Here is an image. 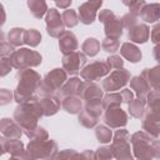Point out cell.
Segmentation results:
<instances>
[{
	"label": "cell",
	"mask_w": 160,
	"mask_h": 160,
	"mask_svg": "<svg viewBox=\"0 0 160 160\" xmlns=\"http://www.w3.org/2000/svg\"><path fill=\"white\" fill-rule=\"evenodd\" d=\"M129 79H130V74L125 69L115 70L112 74H110V76H108L102 81V88L106 91H115V90L125 86L128 84Z\"/></svg>",
	"instance_id": "ba28073f"
},
{
	"label": "cell",
	"mask_w": 160,
	"mask_h": 160,
	"mask_svg": "<svg viewBox=\"0 0 160 160\" xmlns=\"http://www.w3.org/2000/svg\"><path fill=\"white\" fill-rule=\"evenodd\" d=\"M128 140H129V136L125 130L116 131L114 142H112V146L110 150H112L111 154H114V156L118 160H134L130 154V150H129L130 148H129Z\"/></svg>",
	"instance_id": "52a82bcc"
},
{
	"label": "cell",
	"mask_w": 160,
	"mask_h": 160,
	"mask_svg": "<svg viewBox=\"0 0 160 160\" xmlns=\"http://www.w3.org/2000/svg\"><path fill=\"white\" fill-rule=\"evenodd\" d=\"M122 4L124 5H126L128 8H129V10H130V14L131 15H134V16H139L140 15V11H141V9H142V6L146 4L144 0H138V1H122Z\"/></svg>",
	"instance_id": "1f68e13d"
},
{
	"label": "cell",
	"mask_w": 160,
	"mask_h": 160,
	"mask_svg": "<svg viewBox=\"0 0 160 160\" xmlns=\"http://www.w3.org/2000/svg\"><path fill=\"white\" fill-rule=\"evenodd\" d=\"M129 29V39L135 42H145L149 38V28L144 24H134Z\"/></svg>",
	"instance_id": "e0dca14e"
},
{
	"label": "cell",
	"mask_w": 160,
	"mask_h": 160,
	"mask_svg": "<svg viewBox=\"0 0 160 160\" xmlns=\"http://www.w3.org/2000/svg\"><path fill=\"white\" fill-rule=\"evenodd\" d=\"M79 96L86 101V105H92V104H100V99L102 98V91L101 89L94 84V82H85L81 84L79 89Z\"/></svg>",
	"instance_id": "8fae6325"
},
{
	"label": "cell",
	"mask_w": 160,
	"mask_h": 160,
	"mask_svg": "<svg viewBox=\"0 0 160 160\" xmlns=\"http://www.w3.org/2000/svg\"><path fill=\"white\" fill-rule=\"evenodd\" d=\"M99 50H100V42L94 38H88L82 44V51L89 56L96 55Z\"/></svg>",
	"instance_id": "4316f807"
},
{
	"label": "cell",
	"mask_w": 160,
	"mask_h": 160,
	"mask_svg": "<svg viewBox=\"0 0 160 160\" xmlns=\"http://www.w3.org/2000/svg\"><path fill=\"white\" fill-rule=\"evenodd\" d=\"M131 88L136 91V94L139 95V99H144V95L146 94L149 85L141 76H136L131 80Z\"/></svg>",
	"instance_id": "83f0119b"
},
{
	"label": "cell",
	"mask_w": 160,
	"mask_h": 160,
	"mask_svg": "<svg viewBox=\"0 0 160 160\" xmlns=\"http://www.w3.org/2000/svg\"><path fill=\"white\" fill-rule=\"evenodd\" d=\"M85 62H86V56L78 51L64 55L62 58V66L66 70V72H69L70 75L78 74Z\"/></svg>",
	"instance_id": "4fadbf2b"
},
{
	"label": "cell",
	"mask_w": 160,
	"mask_h": 160,
	"mask_svg": "<svg viewBox=\"0 0 160 160\" xmlns=\"http://www.w3.org/2000/svg\"><path fill=\"white\" fill-rule=\"evenodd\" d=\"M6 151V140L4 138H0V155H2Z\"/></svg>",
	"instance_id": "ee69618b"
},
{
	"label": "cell",
	"mask_w": 160,
	"mask_h": 160,
	"mask_svg": "<svg viewBox=\"0 0 160 160\" xmlns=\"http://www.w3.org/2000/svg\"><path fill=\"white\" fill-rule=\"evenodd\" d=\"M160 16V4H145L140 11V18L146 22H155Z\"/></svg>",
	"instance_id": "d6986e66"
},
{
	"label": "cell",
	"mask_w": 160,
	"mask_h": 160,
	"mask_svg": "<svg viewBox=\"0 0 160 160\" xmlns=\"http://www.w3.org/2000/svg\"><path fill=\"white\" fill-rule=\"evenodd\" d=\"M40 41H41V35L38 30L30 29V30L25 31V44H28L30 46H36V45H39Z\"/></svg>",
	"instance_id": "f546056e"
},
{
	"label": "cell",
	"mask_w": 160,
	"mask_h": 160,
	"mask_svg": "<svg viewBox=\"0 0 160 160\" xmlns=\"http://www.w3.org/2000/svg\"><path fill=\"white\" fill-rule=\"evenodd\" d=\"M102 5V1H86L79 6V21H81L85 25L91 24L95 18L99 8Z\"/></svg>",
	"instance_id": "5bb4252c"
},
{
	"label": "cell",
	"mask_w": 160,
	"mask_h": 160,
	"mask_svg": "<svg viewBox=\"0 0 160 160\" xmlns=\"http://www.w3.org/2000/svg\"><path fill=\"white\" fill-rule=\"evenodd\" d=\"M42 115L36 99L31 100V102L29 104H22L20 105L15 112H14V118L18 121L19 126H21L22 130H25L26 135H29L31 131H34L38 126H36V121Z\"/></svg>",
	"instance_id": "7a4b0ae2"
},
{
	"label": "cell",
	"mask_w": 160,
	"mask_h": 160,
	"mask_svg": "<svg viewBox=\"0 0 160 160\" xmlns=\"http://www.w3.org/2000/svg\"><path fill=\"white\" fill-rule=\"evenodd\" d=\"M5 19H6V15H5V9H4V5L0 2V28L4 25Z\"/></svg>",
	"instance_id": "7bdbcfd3"
},
{
	"label": "cell",
	"mask_w": 160,
	"mask_h": 160,
	"mask_svg": "<svg viewBox=\"0 0 160 160\" xmlns=\"http://www.w3.org/2000/svg\"><path fill=\"white\" fill-rule=\"evenodd\" d=\"M2 38H4V35H2V32L0 31V42H2V41H1V40H2Z\"/></svg>",
	"instance_id": "f6af8a7d"
},
{
	"label": "cell",
	"mask_w": 160,
	"mask_h": 160,
	"mask_svg": "<svg viewBox=\"0 0 160 160\" xmlns=\"http://www.w3.org/2000/svg\"><path fill=\"white\" fill-rule=\"evenodd\" d=\"M66 80V72L61 69H55L51 72H49L45 78V80L40 84L39 90L41 95L50 96L56 89H59Z\"/></svg>",
	"instance_id": "8992f818"
},
{
	"label": "cell",
	"mask_w": 160,
	"mask_h": 160,
	"mask_svg": "<svg viewBox=\"0 0 160 160\" xmlns=\"http://www.w3.org/2000/svg\"><path fill=\"white\" fill-rule=\"evenodd\" d=\"M80 86H81V81H80V79H78V78H72V79H70V80L66 82V85L61 89V92H60V94H61L62 98L74 96L75 94L79 92Z\"/></svg>",
	"instance_id": "7402d4cb"
},
{
	"label": "cell",
	"mask_w": 160,
	"mask_h": 160,
	"mask_svg": "<svg viewBox=\"0 0 160 160\" xmlns=\"http://www.w3.org/2000/svg\"><path fill=\"white\" fill-rule=\"evenodd\" d=\"M129 110L134 118H140V115L142 114V110H144V99H136L134 101H130Z\"/></svg>",
	"instance_id": "4dcf8cb0"
},
{
	"label": "cell",
	"mask_w": 160,
	"mask_h": 160,
	"mask_svg": "<svg viewBox=\"0 0 160 160\" xmlns=\"http://www.w3.org/2000/svg\"><path fill=\"white\" fill-rule=\"evenodd\" d=\"M56 154V144L52 140H31L28 146L29 160H51Z\"/></svg>",
	"instance_id": "3957f363"
},
{
	"label": "cell",
	"mask_w": 160,
	"mask_h": 160,
	"mask_svg": "<svg viewBox=\"0 0 160 160\" xmlns=\"http://www.w3.org/2000/svg\"><path fill=\"white\" fill-rule=\"evenodd\" d=\"M11 66L24 70L29 66H38L41 62V55L30 49H20L14 52L10 59Z\"/></svg>",
	"instance_id": "5b68a950"
},
{
	"label": "cell",
	"mask_w": 160,
	"mask_h": 160,
	"mask_svg": "<svg viewBox=\"0 0 160 160\" xmlns=\"http://www.w3.org/2000/svg\"><path fill=\"white\" fill-rule=\"evenodd\" d=\"M25 29L21 28H14L9 31L8 38H9V42L12 46H19L21 44H25Z\"/></svg>",
	"instance_id": "cb8c5ba5"
},
{
	"label": "cell",
	"mask_w": 160,
	"mask_h": 160,
	"mask_svg": "<svg viewBox=\"0 0 160 160\" xmlns=\"http://www.w3.org/2000/svg\"><path fill=\"white\" fill-rule=\"evenodd\" d=\"M61 20H62L64 26H68V28H74V26H76L78 22H79L78 14H76V11L72 10V9H66V10L61 14Z\"/></svg>",
	"instance_id": "484cf974"
},
{
	"label": "cell",
	"mask_w": 160,
	"mask_h": 160,
	"mask_svg": "<svg viewBox=\"0 0 160 160\" xmlns=\"http://www.w3.org/2000/svg\"><path fill=\"white\" fill-rule=\"evenodd\" d=\"M109 71H110V68L106 61H95V62L88 65L84 70H81L80 75L84 80L92 81V80H98V79L102 78Z\"/></svg>",
	"instance_id": "7c38bea8"
},
{
	"label": "cell",
	"mask_w": 160,
	"mask_h": 160,
	"mask_svg": "<svg viewBox=\"0 0 160 160\" xmlns=\"http://www.w3.org/2000/svg\"><path fill=\"white\" fill-rule=\"evenodd\" d=\"M11 70V62L8 59H1L0 60V76L6 75Z\"/></svg>",
	"instance_id": "74e56055"
},
{
	"label": "cell",
	"mask_w": 160,
	"mask_h": 160,
	"mask_svg": "<svg viewBox=\"0 0 160 160\" xmlns=\"http://www.w3.org/2000/svg\"><path fill=\"white\" fill-rule=\"evenodd\" d=\"M62 106L64 109L70 112V114H76L81 110V101L79 98L76 96H69V98H65L64 101H62Z\"/></svg>",
	"instance_id": "d4e9b609"
},
{
	"label": "cell",
	"mask_w": 160,
	"mask_h": 160,
	"mask_svg": "<svg viewBox=\"0 0 160 160\" xmlns=\"http://www.w3.org/2000/svg\"><path fill=\"white\" fill-rule=\"evenodd\" d=\"M105 122L110 128L125 126L128 122V116L120 108H111L105 112Z\"/></svg>",
	"instance_id": "9a60e30c"
},
{
	"label": "cell",
	"mask_w": 160,
	"mask_h": 160,
	"mask_svg": "<svg viewBox=\"0 0 160 160\" xmlns=\"http://www.w3.org/2000/svg\"><path fill=\"white\" fill-rule=\"evenodd\" d=\"M38 105L41 110V112L45 115V116H50V115H54L59 108H60V101L56 99V98H52V96H48V98H42L38 101Z\"/></svg>",
	"instance_id": "ffe728a7"
},
{
	"label": "cell",
	"mask_w": 160,
	"mask_h": 160,
	"mask_svg": "<svg viewBox=\"0 0 160 160\" xmlns=\"http://www.w3.org/2000/svg\"><path fill=\"white\" fill-rule=\"evenodd\" d=\"M95 134L100 142H109L111 140V131L105 126H98Z\"/></svg>",
	"instance_id": "d6a6232c"
},
{
	"label": "cell",
	"mask_w": 160,
	"mask_h": 160,
	"mask_svg": "<svg viewBox=\"0 0 160 160\" xmlns=\"http://www.w3.org/2000/svg\"><path fill=\"white\" fill-rule=\"evenodd\" d=\"M121 101H122V99H121L120 94H109L104 98L102 105L108 110V109H111V108H119Z\"/></svg>",
	"instance_id": "f1b7e54d"
},
{
	"label": "cell",
	"mask_w": 160,
	"mask_h": 160,
	"mask_svg": "<svg viewBox=\"0 0 160 160\" xmlns=\"http://www.w3.org/2000/svg\"><path fill=\"white\" fill-rule=\"evenodd\" d=\"M108 61V65H109V68L111 69V68H114V69H120L121 66H122V60H121V58L120 56H116V55H112V56H110L109 59H106Z\"/></svg>",
	"instance_id": "d590c367"
},
{
	"label": "cell",
	"mask_w": 160,
	"mask_h": 160,
	"mask_svg": "<svg viewBox=\"0 0 160 160\" xmlns=\"http://www.w3.org/2000/svg\"><path fill=\"white\" fill-rule=\"evenodd\" d=\"M11 101V92L8 89H0V105L9 104Z\"/></svg>",
	"instance_id": "f35d334b"
},
{
	"label": "cell",
	"mask_w": 160,
	"mask_h": 160,
	"mask_svg": "<svg viewBox=\"0 0 160 160\" xmlns=\"http://www.w3.org/2000/svg\"><path fill=\"white\" fill-rule=\"evenodd\" d=\"M18 76L20 78V80H19V85H18L15 94H14L15 101L25 102V101L35 100L32 98V94L35 92V90L41 84L40 75L38 72H35L34 70L24 69V70L19 71Z\"/></svg>",
	"instance_id": "6da1fadb"
},
{
	"label": "cell",
	"mask_w": 160,
	"mask_h": 160,
	"mask_svg": "<svg viewBox=\"0 0 160 160\" xmlns=\"http://www.w3.org/2000/svg\"><path fill=\"white\" fill-rule=\"evenodd\" d=\"M120 52H121V55H122L124 58H126V59H128L129 61H131V62H138V61L141 59V52H140V50H139L135 45L129 44V42L122 44Z\"/></svg>",
	"instance_id": "44dd1931"
},
{
	"label": "cell",
	"mask_w": 160,
	"mask_h": 160,
	"mask_svg": "<svg viewBox=\"0 0 160 160\" xmlns=\"http://www.w3.org/2000/svg\"><path fill=\"white\" fill-rule=\"evenodd\" d=\"M10 160H22V159H19V158H12V159H10Z\"/></svg>",
	"instance_id": "bcb514c9"
},
{
	"label": "cell",
	"mask_w": 160,
	"mask_h": 160,
	"mask_svg": "<svg viewBox=\"0 0 160 160\" xmlns=\"http://www.w3.org/2000/svg\"><path fill=\"white\" fill-rule=\"evenodd\" d=\"M74 154H75L74 150H65V151H61L60 154H58L54 160H70Z\"/></svg>",
	"instance_id": "ab89813d"
},
{
	"label": "cell",
	"mask_w": 160,
	"mask_h": 160,
	"mask_svg": "<svg viewBox=\"0 0 160 160\" xmlns=\"http://www.w3.org/2000/svg\"><path fill=\"white\" fill-rule=\"evenodd\" d=\"M121 99H122V101H125V102H130V101H132V92L130 91V90H128V89H125V90H122L121 91Z\"/></svg>",
	"instance_id": "60d3db41"
},
{
	"label": "cell",
	"mask_w": 160,
	"mask_h": 160,
	"mask_svg": "<svg viewBox=\"0 0 160 160\" xmlns=\"http://www.w3.org/2000/svg\"><path fill=\"white\" fill-rule=\"evenodd\" d=\"M0 130L6 138H9L11 140H18L21 136L20 126H18L12 120H10L8 118H5L0 121Z\"/></svg>",
	"instance_id": "ac0fdd59"
},
{
	"label": "cell",
	"mask_w": 160,
	"mask_h": 160,
	"mask_svg": "<svg viewBox=\"0 0 160 160\" xmlns=\"http://www.w3.org/2000/svg\"><path fill=\"white\" fill-rule=\"evenodd\" d=\"M132 145L135 150V155L139 160H150L151 159V149L149 144V136L144 132H136L132 135Z\"/></svg>",
	"instance_id": "9c48e42d"
},
{
	"label": "cell",
	"mask_w": 160,
	"mask_h": 160,
	"mask_svg": "<svg viewBox=\"0 0 160 160\" xmlns=\"http://www.w3.org/2000/svg\"><path fill=\"white\" fill-rule=\"evenodd\" d=\"M96 155H98L99 160H111V155H112V154H111L110 148L104 146V148H100V149L98 150Z\"/></svg>",
	"instance_id": "8d00e7d4"
},
{
	"label": "cell",
	"mask_w": 160,
	"mask_h": 160,
	"mask_svg": "<svg viewBox=\"0 0 160 160\" xmlns=\"http://www.w3.org/2000/svg\"><path fill=\"white\" fill-rule=\"evenodd\" d=\"M99 20L105 26V35L108 39H115L119 40L122 35V24L119 18L115 16V14L109 10L104 9L99 14Z\"/></svg>",
	"instance_id": "277c9868"
},
{
	"label": "cell",
	"mask_w": 160,
	"mask_h": 160,
	"mask_svg": "<svg viewBox=\"0 0 160 160\" xmlns=\"http://www.w3.org/2000/svg\"><path fill=\"white\" fill-rule=\"evenodd\" d=\"M14 46L10 42H0V56L2 59L10 60L11 56L14 55Z\"/></svg>",
	"instance_id": "836d02e7"
},
{
	"label": "cell",
	"mask_w": 160,
	"mask_h": 160,
	"mask_svg": "<svg viewBox=\"0 0 160 160\" xmlns=\"http://www.w3.org/2000/svg\"><path fill=\"white\" fill-rule=\"evenodd\" d=\"M46 21V31L52 38H59L64 31V24L61 20V15L56 9H48V14L45 18Z\"/></svg>",
	"instance_id": "30bf717a"
},
{
	"label": "cell",
	"mask_w": 160,
	"mask_h": 160,
	"mask_svg": "<svg viewBox=\"0 0 160 160\" xmlns=\"http://www.w3.org/2000/svg\"><path fill=\"white\" fill-rule=\"evenodd\" d=\"M28 6H29L31 14L38 19L42 18L44 14L48 11V5L42 0H29L28 1Z\"/></svg>",
	"instance_id": "603a6c76"
},
{
	"label": "cell",
	"mask_w": 160,
	"mask_h": 160,
	"mask_svg": "<svg viewBox=\"0 0 160 160\" xmlns=\"http://www.w3.org/2000/svg\"><path fill=\"white\" fill-rule=\"evenodd\" d=\"M102 49L108 52H115L118 49H119V40H115V39H105L101 44Z\"/></svg>",
	"instance_id": "e575fe53"
},
{
	"label": "cell",
	"mask_w": 160,
	"mask_h": 160,
	"mask_svg": "<svg viewBox=\"0 0 160 160\" xmlns=\"http://www.w3.org/2000/svg\"><path fill=\"white\" fill-rule=\"evenodd\" d=\"M55 5L58 8H60V9L66 10V9H69L71 6V0H68V1H55Z\"/></svg>",
	"instance_id": "b9f144b4"
},
{
	"label": "cell",
	"mask_w": 160,
	"mask_h": 160,
	"mask_svg": "<svg viewBox=\"0 0 160 160\" xmlns=\"http://www.w3.org/2000/svg\"><path fill=\"white\" fill-rule=\"evenodd\" d=\"M59 46L60 50L64 52V55L74 52L78 48L76 36L71 31H62V34L59 36Z\"/></svg>",
	"instance_id": "2e32d148"
}]
</instances>
